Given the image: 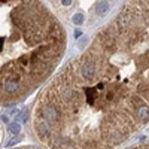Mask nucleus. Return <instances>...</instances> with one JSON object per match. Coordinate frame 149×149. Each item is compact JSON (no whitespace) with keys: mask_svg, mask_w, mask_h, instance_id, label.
Returning a JSON list of instances; mask_svg holds the SVG:
<instances>
[{"mask_svg":"<svg viewBox=\"0 0 149 149\" xmlns=\"http://www.w3.org/2000/svg\"><path fill=\"white\" fill-rule=\"evenodd\" d=\"M49 149H115L149 125V2H128L34 103Z\"/></svg>","mask_w":149,"mask_h":149,"instance_id":"obj_1","label":"nucleus"},{"mask_svg":"<svg viewBox=\"0 0 149 149\" xmlns=\"http://www.w3.org/2000/svg\"><path fill=\"white\" fill-rule=\"evenodd\" d=\"M67 36L42 2H2V104L22 102L58 67Z\"/></svg>","mask_w":149,"mask_h":149,"instance_id":"obj_2","label":"nucleus"},{"mask_svg":"<svg viewBox=\"0 0 149 149\" xmlns=\"http://www.w3.org/2000/svg\"><path fill=\"white\" fill-rule=\"evenodd\" d=\"M109 10V3L107 2H100L98 3V6H97V14L98 15H103L104 12H107Z\"/></svg>","mask_w":149,"mask_h":149,"instance_id":"obj_3","label":"nucleus"},{"mask_svg":"<svg viewBox=\"0 0 149 149\" xmlns=\"http://www.w3.org/2000/svg\"><path fill=\"white\" fill-rule=\"evenodd\" d=\"M15 149H42V148H37V146H18Z\"/></svg>","mask_w":149,"mask_h":149,"instance_id":"obj_4","label":"nucleus"},{"mask_svg":"<svg viewBox=\"0 0 149 149\" xmlns=\"http://www.w3.org/2000/svg\"><path fill=\"white\" fill-rule=\"evenodd\" d=\"M73 21L76 24H81L82 22V15H78V17H73Z\"/></svg>","mask_w":149,"mask_h":149,"instance_id":"obj_5","label":"nucleus"}]
</instances>
